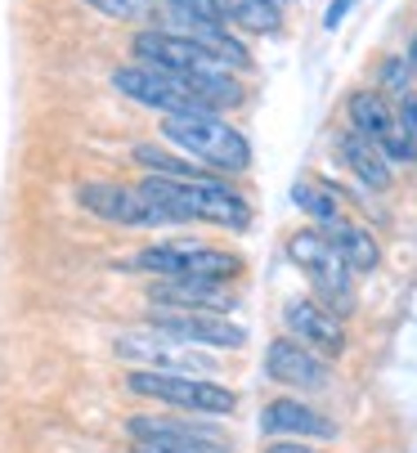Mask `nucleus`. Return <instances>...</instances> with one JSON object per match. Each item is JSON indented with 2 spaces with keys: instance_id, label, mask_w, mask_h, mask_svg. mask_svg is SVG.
<instances>
[{
  "instance_id": "obj_1",
  "label": "nucleus",
  "mask_w": 417,
  "mask_h": 453,
  "mask_svg": "<svg viewBox=\"0 0 417 453\" xmlns=\"http://www.w3.org/2000/svg\"><path fill=\"white\" fill-rule=\"evenodd\" d=\"M144 198L162 211V220H206V225H225V229H247L251 207L238 198L234 188L220 180H171V175H149Z\"/></svg>"
},
{
  "instance_id": "obj_2",
  "label": "nucleus",
  "mask_w": 417,
  "mask_h": 453,
  "mask_svg": "<svg viewBox=\"0 0 417 453\" xmlns=\"http://www.w3.org/2000/svg\"><path fill=\"white\" fill-rule=\"evenodd\" d=\"M162 140L175 144L180 153H189L202 166L216 171H247L251 166V149L238 126L220 121L216 112H175L162 121Z\"/></svg>"
},
{
  "instance_id": "obj_3",
  "label": "nucleus",
  "mask_w": 417,
  "mask_h": 453,
  "mask_svg": "<svg viewBox=\"0 0 417 453\" xmlns=\"http://www.w3.org/2000/svg\"><path fill=\"white\" fill-rule=\"evenodd\" d=\"M135 270H149L158 279H206V283H229L243 274V256L220 251V247H202V242H162L139 251Z\"/></svg>"
},
{
  "instance_id": "obj_4",
  "label": "nucleus",
  "mask_w": 417,
  "mask_h": 453,
  "mask_svg": "<svg viewBox=\"0 0 417 453\" xmlns=\"http://www.w3.org/2000/svg\"><path fill=\"white\" fill-rule=\"evenodd\" d=\"M126 391L135 395H149L189 413H234V391L212 377H184V372H162V368H135L126 377Z\"/></svg>"
},
{
  "instance_id": "obj_5",
  "label": "nucleus",
  "mask_w": 417,
  "mask_h": 453,
  "mask_svg": "<svg viewBox=\"0 0 417 453\" xmlns=\"http://www.w3.org/2000/svg\"><path fill=\"white\" fill-rule=\"evenodd\" d=\"M288 251H292V261L314 279V292H319V301H323L332 314L351 310V301H355V279H351V274H355V270L341 261V251L328 242L323 229H301V234H292Z\"/></svg>"
},
{
  "instance_id": "obj_6",
  "label": "nucleus",
  "mask_w": 417,
  "mask_h": 453,
  "mask_svg": "<svg viewBox=\"0 0 417 453\" xmlns=\"http://www.w3.org/2000/svg\"><path fill=\"white\" fill-rule=\"evenodd\" d=\"M112 86H117L126 99L144 104V108H158V112H166V117H175V112H216L184 77L162 73V68H153V63H130V68H117V73H112Z\"/></svg>"
},
{
  "instance_id": "obj_7",
  "label": "nucleus",
  "mask_w": 417,
  "mask_h": 453,
  "mask_svg": "<svg viewBox=\"0 0 417 453\" xmlns=\"http://www.w3.org/2000/svg\"><path fill=\"white\" fill-rule=\"evenodd\" d=\"M135 58L139 63H153L162 73H180V77H193V73H212V68H225V63L206 50L202 41L184 36V32H166V27H153V32H139L130 41Z\"/></svg>"
},
{
  "instance_id": "obj_8",
  "label": "nucleus",
  "mask_w": 417,
  "mask_h": 453,
  "mask_svg": "<svg viewBox=\"0 0 417 453\" xmlns=\"http://www.w3.org/2000/svg\"><path fill=\"white\" fill-rule=\"evenodd\" d=\"M77 203L99 216V220H112V225H166L162 211L144 198V188H130V184H112V180H90L77 188Z\"/></svg>"
},
{
  "instance_id": "obj_9",
  "label": "nucleus",
  "mask_w": 417,
  "mask_h": 453,
  "mask_svg": "<svg viewBox=\"0 0 417 453\" xmlns=\"http://www.w3.org/2000/svg\"><path fill=\"white\" fill-rule=\"evenodd\" d=\"M126 431L139 440L144 453H229L220 431L171 422V418H126Z\"/></svg>"
},
{
  "instance_id": "obj_10",
  "label": "nucleus",
  "mask_w": 417,
  "mask_h": 453,
  "mask_svg": "<svg viewBox=\"0 0 417 453\" xmlns=\"http://www.w3.org/2000/svg\"><path fill=\"white\" fill-rule=\"evenodd\" d=\"M193 342L175 337V333H162L158 323H149V328H139V333H121L117 337V359H144L162 372H189V368H212L202 355L189 350Z\"/></svg>"
},
{
  "instance_id": "obj_11",
  "label": "nucleus",
  "mask_w": 417,
  "mask_h": 453,
  "mask_svg": "<svg viewBox=\"0 0 417 453\" xmlns=\"http://www.w3.org/2000/svg\"><path fill=\"white\" fill-rule=\"evenodd\" d=\"M153 323L162 333H175L193 346H243L247 333L238 328V323H229L225 314L216 310H175V305H158Z\"/></svg>"
},
{
  "instance_id": "obj_12",
  "label": "nucleus",
  "mask_w": 417,
  "mask_h": 453,
  "mask_svg": "<svg viewBox=\"0 0 417 453\" xmlns=\"http://www.w3.org/2000/svg\"><path fill=\"white\" fill-rule=\"evenodd\" d=\"M265 368H269V377L288 381V386H305V391H328L332 386V368L314 355V346H305L297 337L274 342L265 355Z\"/></svg>"
},
{
  "instance_id": "obj_13",
  "label": "nucleus",
  "mask_w": 417,
  "mask_h": 453,
  "mask_svg": "<svg viewBox=\"0 0 417 453\" xmlns=\"http://www.w3.org/2000/svg\"><path fill=\"white\" fill-rule=\"evenodd\" d=\"M288 328H292L297 342H305V346H314V350H323V355H336V350L345 346L341 314H332L328 305L305 301V296L288 305Z\"/></svg>"
},
{
  "instance_id": "obj_14",
  "label": "nucleus",
  "mask_w": 417,
  "mask_h": 453,
  "mask_svg": "<svg viewBox=\"0 0 417 453\" xmlns=\"http://www.w3.org/2000/svg\"><path fill=\"white\" fill-rule=\"evenodd\" d=\"M153 305H175V310H229L234 292L225 283H206V279H162L149 288Z\"/></svg>"
},
{
  "instance_id": "obj_15",
  "label": "nucleus",
  "mask_w": 417,
  "mask_h": 453,
  "mask_svg": "<svg viewBox=\"0 0 417 453\" xmlns=\"http://www.w3.org/2000/svg\"><path fill=\"white\" fill-rule=\"evenodd\" d=\"M260 426H265L269 435H314V440H332V435H336V422H328L323 413H314V409H305V404H297V400H274V404H265Z\"/></svg>"
},
{
  "instance_id": "obj_16",
  "label": "nucleus",
  "mask_w": 417,
  "mask_h": 453,
  "mask_svg": "<svg viewBox=\"0 0 417 453\" xmlns=\"http://www.w3.org/2000/svg\"><path fill=\"white\" fill-rule=\"evenodd\" d=\"M336 153H341V162L351 166L368 188H386V184H390V162H386V149H382L377 140H368V135H359V131L336 135Z\"/></svg>"
},
{
  "instance_id": "obj_17",
  "label": "nucleus",
  "mask_w": 417,
  "mask_h": 453,
  "mask_svg": "<svg viewBox=\"0 0 417 453\" xmlns=\"http://www.w3.org/2000/svg\"><path fill=\"white\" fill-rule=\"evenodd\" d=\"M351 121H355L359 135H368V140H377V144H386V135L395 131V112H390L386 95H377V90L351 95Z\"/></svg>"
},
{
  "instance_id": "obj_18",
  "label": "nucleus",
  "mask_w": 417,
  "mask_h": 453,
  "mask_svg": "<svg viewBox=\"0 0 417 453\" xmlns=\"http://www.w3.org/2000/svg\"><path fill=\"white\" fill-rule=\"evenodd\" d=\"M328 234V242L341 251V261L351 265V270H373L377 265V242H373V234H364V229H355V225H332V229H323Z\"/></svg>"
},
{
  "instance_id": "obj_19",
  "label": "nucleus",
  "mask_w": 417,
  "mask_h": 453,
  "mask_svg": "<svg viewBox=\"0 0 417 453\" xmlns=\"http://www.w3.org/2000/svg\"><path fill=\"white\" fill-rule=\"evenodd\" d=\"M292 198H297V207L319 225V229H332V225H341L345 216H341V198L332 188H323V184H314V180H301L297 188H292Z\"/></svg>"
},
{
  "instance_id": "obj_20",
  "label": "nucleus",
  "mask_w": 417,
  "mask_h": 453,
  "mask_svg": "<svg viewBox=\"0 0 417 453\" xmlns=\"http://www.w3.org/2000/svg\"><path fill=\"white\" fill-rule=\"evenodd\" d=\"M135 162L144 166L149 175H171V180H216L212 171H202L193 157H171L166 149H153V144H139V149H135Z\"/></svg>"
},
{
  "instance_id": "obj_21",
  "label": "nucleus",
  "mask_w": 417,
  "mask_h": 453,
  "mask_svg": "<svg viewBox=\"0 0 417 453\" xmlns=\"http://www.w3.org/2000/svg\"><path fill=\"white\" fill-rule=\"evenodd\" d=\"M81 5H90V10H99V14H108V19H121V23L153 14V0H81Z\"/></svg>"
},
{
  "instance_id": "obj_22",
  "label": "nucleus",
  "mask_w": 417,
  "mask_h": 453,
  "mask_svg": "<svg viewBox=\"0 0 417 453\" xmlns=\"http://www.w3.org/2000/svg\"><path fill=\"white\" fill-rule=\"evenodd\" d=\"M166 5L184 19H202V23H225L220 14V0H166Z\"/></svg>"
},
{
  "instance_id": "obj_23",
  "label": "nucleus",
  "mask_w": 417,
  "mask_h": 453,
  "mask_svg": "<svg viewBox=\"0 0 417 453\" xmlns=\"http://www.w3.org/2000/svg\"><path fill=\"white\" fill-rule=\"evenodd\" d=\"M395 121H399L404 140L417 149V95H404V99H399V108H395Z\"/></svg>"
},
{
  "instance_id": "obj_24",
  "label": "nucleus",
  "mask_w": 417,
  "mask_h": 453,
  "mask_svg": "<svg viewBox=\"0 0 417 453\" xmlns=\"http://www.w3.org/2000/svg\"><path fill=\"white\" fill-rule=\"evenodd\" d=\"M355 10V0H332V5H328V19H323V27H336L345 14H351Z\"/></svg>"
},
{
  "instance_id": "obj_25",
  "label": "nucleus",
  "mask_w": 417,
  "mask_h": 453,
  "mask_svg": "<svg viewBox=\"0 0 417 453\" xmlns=\"http://www.w3.org/2000/svg\"><path fill=\"white\" fill-rule=\"evenodd\" d=\"M265 453H314V449H305V444H269Z\"/></svg>"
},
{
  "instance_id": "obj_26",
  "label": "nucleus",
  "mask_w": 417,
  "mask_h": 453,
  "mask_svg": "<svg viewBox=\"0 0 417 453\" xmlns=\"http://www.w3.org/2000/svg\"><path fill=\"white\" fill-rule=\"evenodd\" d=\"M408 63H413V73H417V36H413V50H408Z\"/></svg>"
},
{
  "instance_id": "obj_27",
  "label": "nucleus",
  "mask_w": 417,
  "mask_h": 453,
  "mask_svg": "<svg viewBox=\"0 0 417 453\" xmlns=\"http://www.w3.org/2000/svg\"><path fill=\"white\" fill-rule=\"evenodd\" d=\"M269 5H278V10H283V5H288V0H269Z\"/></svg>"
},
{
  "instance_id": "obj_28",
  "label": "nucleus",
  "mask_w": 417,
  "mask_h": 453,
  "mask_svg": "<svg viewBox=\"0 0 417 453\" xmlns=\"http://www.w3.org/2000/svg\"><path fill=\"white\" fill-rule=\"evenodd\" d=\"M139 453H144V449H139Z\"/></svg>"
}]
</instances>
